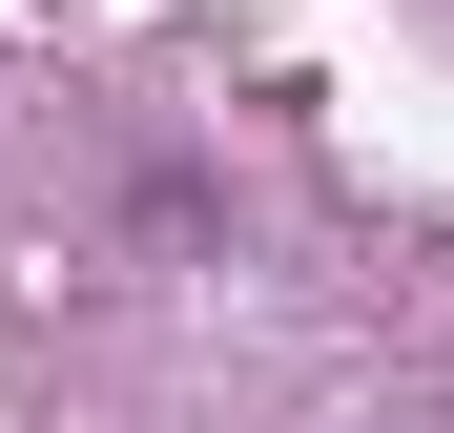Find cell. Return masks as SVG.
Masks as SVG:
<instances>
[]
</instances>
